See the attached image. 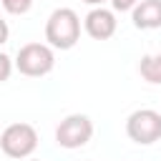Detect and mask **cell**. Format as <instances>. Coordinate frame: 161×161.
<instances>
[{
  "label": "cell",
  "mask_w": 161,
  "mask_h": 161,
  "mask_svg": "<svg viewBox=\"0 0 161 161\" xmlns=\"http://www.w3.org/2000/svg\"><path fill=\"white\" fill-rule=\"evenodd\" d=\"M83 3H86V5H93V8H103L106 0H83Z\"/></svg>",
  "instance_id": "13"
},
{
  "label": "cell",
  "mask_w": 161,
  "mask_h": 161,
  "mask_svg": "<svg viewBox=\"0 0 161 161\" xmlns=\"http://www.w3.org/2000/svg\"><path fill=\"white\" fill-rule=\"evenodd\" d=\"M83 28H86V33L93 40H108V38H113V33L118 28V20H116L113 10H108V8H93L83 18Z\"/></svg>",
  "instance_id": "6"
},
{
  "label": "cell",
  "mask_w": 161,
  "mask_h": 161,
  "mask_svg": "<svg viewBox=\"0 0 161 161\" xmlns=\"http://www.w3.org/2000/svg\"><path fill=\"white\" fill-rule=\"evenodd\" d=\"M15 68L23 75L43 78L55 68V53L48 43H25L15 55Z\"/></svg>",
  "instance_id": "2"
},
{
  "label": "cell",
  "mask_w": 161,
  "mask_h": 161,
  "mask_svg": "<svg viewBox=\"0 0 161 161\" xmlns=\"http://www.w3.org/2000/svg\"><path fill=\"white\" fill-rule=\"evenodd\" d=\"M45 40L55 50H70L80 40V18L73 8H55L45 20Z\"/></svg>",
  "instance_id": "1"
},
{
  "label": "cell",
  "mask_w": 161,
  "mask_h": 161,
  "mask_svg": "<svg viewBox=\"0 0 161 161\" xmlns=\"http://www.w3.org/2000/svg\"><path fill=\"white\" fill-rule=\"evenodd\" d=\"M138 73L146 83L151 86H161V53H153V55H143L141 63H138Z\"/></svg>",
  "instance_id": "8"
},
{
  "label": "cell",
  "mask_w": 161,
  "mask_h": 161,
  "mask_svg": "<svg viewBox=\"0 0 161 161\" xmlns=\"http://www.w3.org/2000/svg\"><path fill=\"white\" fill-rule=\"evenodd\" d=\"M8 38H10V28H8V23L0 18V45L8 43Z\"/></svg>",
  "instance_id": "12"
},
{
  "label": "cell",
  "mask_w": 161,
  "mask_h": 161,
  "mask_svg": "<svg viewBox=\"0 0 161 161\" xmlns=\"http://www.w3.org/2000/svg\"><path fill=\"white\" fill-rule=\"evenodd\" d=\"M91 138H93V121L86 113H70L55 128V143L60 148H80Z\"/></svg>",
  "instance_id": "5"
},
{
  "label": "cell",
  "mask_w": 161,
  "mask_h": 161,
  "mask_svg": "<svg viewBox=\"0 0 161 161\" xmlns=\"http://www.w3.org/2000/svg\"><path fill=\"white\" fill-rule=\"evenodd\" d=\"M131 20L138 30H156L161 28V0H141L131 10Z\"/></svg>",
  "instance_id": "7"
},
{
  "label": "cell",
  "mask_w": 161,
  "mask_h": 161,
  "mask_svg": "<svg viewBox=\"0 0 161 161\" xmlns=\"http://www.w3.org/2000/svg\"><path fill=\"white\" fill-rule=\"evenodd\" d=\"M28 161H40V158H28Z\"/></svg>",
  "instance_id": "14"
},
{
  "label": "cell",
  "mask_w": 161,
  "mask_h": 161,
  "mask_svg": "<svg viewBox=\"0 0 161 161\" xmlns=\"http://www.w3.org/2000/svg\"><path fill=\"white\" fill-rule=\"evenodd\" d=\"M0 3H3L5 13H10V15H25L33 8V0H0Z\"/></svg>",
  "instance_id": "9"
},
{
  "label": "cell",
  "mask_w": 161,
  "mask_h": 161,
  "mask_svg": "<svg viewBox=\"0 0 161 161\" xmlns=\"http://www.w3.org/2000/svg\"><path fill=\"white\" fill-rule=\"evenodd\" d=\"M138 3H141V0H111V5H113L116 13H128V10H133Z\"/></svg>",
  "instance_id": "11"
},
{
  "label": "cell",
  "mask_w": 161,
  "mask_h": 161,
  "mask_svg": "<svg viewBox=\"0 0 161 161\" xmlns=\"http://www.w3.org/2000/svg\"><path fill=\"white\" fill-rule=\"evenodd\" d=\"M13 68H15V60L5 53H0V83H5L10 75H13Z\"/></svg>",
  "instance_id": "10"
},
{
  "label": "cell",
  "mask_w": 161,
  "mask_h": 161,
  "mask_svg": "<svg viewBox=\"0 0 161 161\" xmlns=\"http://www.w3.org/2000/svg\"><path fill=\"white\" fill-rule=\"evenodd\" d=\"M0 148L10 158H30L38 148V131L30 123H10L0 133Z\"/></svg>",
  "instance_id": "3"
},
{
  "label": "cell",
  "mask_w": 161,
  "mask_h": 161,
  "mask_svg": "<svg viewBox=\"0 0 161 161\" xmlns=\"http://www.w3.org/2000/svg\"><path fill=\"white\" fill-rule=\"evenodd\" d=\"M126 133L131 141L141 146H151L161 141V113L153 108H138L126 118Z\"/></svg>",
  "instance_id": "4"
}]
</instances>
